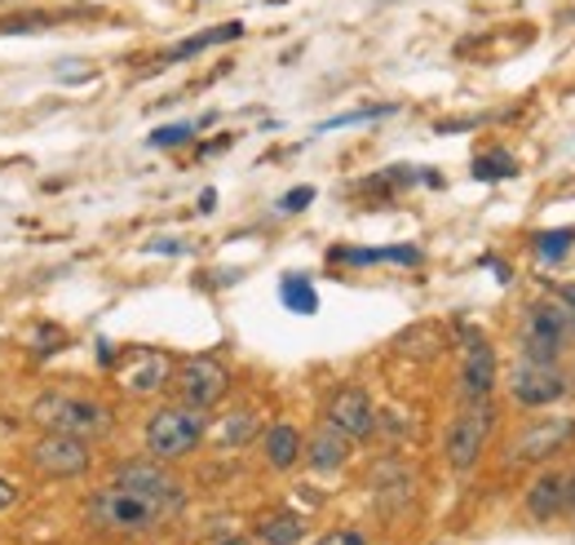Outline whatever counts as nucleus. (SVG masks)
<instances>
[{"label": "nucleus", "mask_w": 575, "mask_h": 545, "mask_svg": "<svg viewBox=\"0 0 575 545\" xmlns=\"http://www.w3.org/2000/svg\"><path fill=\"white\" fill-rule=\"evenodd\" d=\"M186 506V488L160 484V488H142V484H107L89 497L84 506V524L107 533V537H147L155 528H164L173 515H182Z\"/></svg>", "instance_id": "f257e3e1"}, {"label": "nucleus", "mask_w": 575, "mask_h": 545, "mask_svg": "<svg viewBox=\"0 0 575 545\" xmlns=\"http://www.w3.org/2000/svg\"><path fill=\"white\" fill-rule=\"evenodd\" d=\"M31 422H36L40 431L71 435V440H84V444H102V440L115 435V413H111L102 400L67 395V391H44V395L31 404Z\"/></svg>", "instance_id": "f03ea898"}, {"label": "nucleus", "mask_w": 575, "mask_h": 545, "mask_svg": "<svg viewBox=\"0 0 575 545\" xmlns=\"http://www.w3.org/2000/svg\"><path fill=\"white\" fill-rule=\"evenodd\" d=\"M209 435V413H195L186 404H169V408H155L147 417V453L155 462H182L186 453H195Z\"/></svg>", "instance_id": "7ed1b4c3"}, {"label": "nucleus", "mask_w": 575, "mask_h": 545, "mask_svg": "<svg viewBox=\"0 0 575 545\" xmlns=\"http://www.w3.org/2000/svg\"><path fill=\"white\" fill-rule=\"evenodd\" d=\"M518 337H523V360H532V364H558L563 346L575 337V324L554 297H541V302H532L523 311Z\"/></svg>", "instance_id": "20e7f679"}, {"label": "nucleus", "mask_w": 575, "mask_h": 545, "mask_svg": "<svg viewBox=\"0 0 575 545\" xmlns=\"http://www.w3.org/2000/svg\"><path fill=\"white\" fill-rule=\"evenodd\" d=\"M173 391H178V404L195 413H213L231 395V369L218 355H191L173 369Z\"/></svg>", "instance_id": "39448f33"}, {"label": "nucleus", "mask_w": 575, "mask_h": 545, "mask_svg": "<svg viewBox=\"0 0 575 545\" xmlns=\"http://www.w3.org/2000/svg\"><path fill=\"white\" fill-rule=\"evenodd\" d=\"M492 422H496V408H492V404H465V408L452 417V426H447V435H443V457H447V466H452L456 475H470V471L478 466L483 444H487V435H492Z\"/></svg>", "instance_id": "423d86ee"}, {"label": "nucleus", "mask_w": 575, "mask_h": 545, "mask_svg": "<svg viewBox=\"0 0 575 545\" xmlns=\"http://www.w3.org/2000/svg\"><path fill=\"white\" fill-rule=\"evenodd\" d=\"M27 462L44 480H80V475L93 471V444L40 431V440H31V448H27Z\"/></svg>", "instance_id": "0eeeda50"}, {"label": "nucleus", "mask_w": 575, "mask_h": 545, "mask_svg": "<svg viewBox=\"0 0 575 545\" xmlns=\"http://www.w3.org/2000/svg\"><path fill=\"white\" fill-rule=\"evenodd\" d=\"M567 391H572V382H567V373L558 364H532V360H523L510 373V400L518 408H549V404L567 400Z\"/></svg>", "instance_id": "6e6552de"}, {"label": "nucleus", "mask_w": 575, "mask_h": 545, "mask_svg": "<svg viewBox=\"0 0 575 545\" xmlns=\"http://www.w3.org/2000/svg\"><path fill=\"white\" fill-rule=\"evenodd\" d=\"M492 391H496V351L474 329H465V355H461L456 395H461V404H492Z\"/></svg>", "instance_id": "1a4fd4ad"}, {"label": "nucleus", "mask_w": 575, "mask_h": 545, "mask_svg": "<svg viewBox=\"0 0 575 545\" xmlns=\"http://www.w3.org/2000/svg\"><path fill=\"white\" fill-rule=\"evenodd\" d=\"M323 417H327L341 435H350L354 444L376 435V408H372V400H367V391H363V386H341V391H332V400H327V413H323Z\"/></svg>", "instance_id": "9d476101"}, {"label": "nucleus", "mask_w": 575, "mask_h": 545, "mask_svg": "<svg viewBox=\"0 0 575 545\" xmlns=\"http://www.w3.org/2000/svg\"><path fill=\"white\" fill-rule=\"evenodd\" d=\"M567 440H575V417H563V422H536V426H527V431L510 444V466L549 462Z\"/></svg>", "instance_id": "9b49d317"}, {"label": "nucleus", "mask_w": 575, "mask_h": 545, "mask_svg": "<svg viewBox=\"0 0 575 545\" xmlns=\"http://www.w3.org/2000/svg\"><path fill=\"white\" fill-rule=\"evenodd\" d=\"M115 382L129 395H155V391H164L173 382V360L160 355V351H138L115 369Z\"/></svg>", "instance_id": "f8f14e48"}, {"label": "nucleus", "mask_w": 575, "mask_h": 545, "mask_svg": "<svg viewBox=\"0 0 575 545\" xmlns=\"http://www.w3.org/2000/svg\"><path fill=\"white\" fill-rule=\"evenodd\" d=\"M350 448H354V440L350 435H341L327 417L314 426V435L301 444V453H305V466L310 471H319V475H336L345 462H350Z\"/></svg>", "instance_id": "ddd939ff"}, {"label": "nucleus", "mask_w": 575, "mask_h": 545, "mask_svg": "<svg viewBox=\"0 0 575 545\" xmlns=\"http://www.w3.org/2000/svg\"><path fill=\"white\" fill-rule=\"evenodd\" d=\"M327 262L336 266H381V262H390V266H416L421 262V249L416 244H381V249H350V244H341V249H332L327 253Z\"/></svg>", "instance_id": "4468645a"}, {"label": "nucleus", "mask_w": 575, "mask_h": 545, "mask_svg": "<svg viewBox=\"0 0 575 545\" xmlns=\"http://www.w3.org/2000/svg\"><path fill=\"white\" fill-rule=\"evenodd\" d=\"M563 511H567V475L545 471V475L527 488V515L541 519V524H549V519H558Z\"/></svg>", "instance_id": "2eb2a0df"}, {"label": "nucleus", "mask_w": 575, "mask_h": 545, "mask_svg": "<svg viewBox=\"0 0 575 545\" xmlns=\"http://www.w3.org/2000/svg\"><path fill=\"white\" fill-rule=\"evenodd\" d=\"M262 444H266V462H271V471H292V466L301 462V431H296L292 422H275V426H266Z\"/></svg>", "instance_id": "dca6fc26"}, {"label": "nucleus", "mask_w": 575, "mask_h": 545, "mask_svg": "<svg viewBox=\"0 0 575 545\" xmlns=\"http://www.w3.org/2000/svg\"><path fill=\"white\" fill-rule=\"evenodd\" d=\"M240 36H244V22H222V27H209V31L191 36V40L173 44L164 58H169V62H182V58H195V53H204V49H213V44H231V40H240Z\"/></svg>", "instance_id": "f3484780"}, {"label": "nucleus", "mask_w": 575, "mask_h": 545, "mask_svg": "<svg viewBox=\"0 0 575 545\" xmlns=\"http://www.w3.org/2000/svg\"><path fill=\"white\" fill-rule=\"evenodd\" d=\"M258 537L266 545H301L305 524H301L292 511H275V515H266V519L258 524Z\"/></svg>", "instance_id": "a211bd4d"}, {"label": "nucleus", "mask_w": 575, "mask_h": 545, "mask_svg": "<svg viewBox=\"0 0 575 545\" xmlns=\"http://www.w3.org/2000/svg\"><path fill=\"white\" fill-rule=\"evenodd\" d=\"M67 13H53V9H18V13H4L0 18V36H31V31H49L53 22H62Z\"/></svg>", "instance_id": "6ab92c4d"}, {"label": "nucleus", "mask_w": 575, "mask_h": 545, "mask_svg": "<svg viewBox=\"0 0 575 545\" xmlns=\"http://www.w3.org/2000/svg\"><path fill=\"white\" fill-rule=\"evenodd\" d=\"M280 302H284L292 315H314V311H319V293H314V284H310L305 275H284Z\"/></svg>", "instance_id": "aec40b11"}, {"label": "nucleus", "mask_w": 575, "mask_h": 545, "mask_svg": "<svg viewBox=\"0 0 575 545\" xmlns=\"http://www.w3.org/2000/svg\"><path fill=\"white\" fill-rule=\"evenodd\" d=\"M572 244H575L572 226H563V231H541V235L532 240V249H536L541 262H563V258L572 253Z\"/></svg>", "instance_id": "412c9836"}, {"label": "nucleus", "mask_w": 575, "mask_h": 545, "mask_svg": "<svg viewBox=\"0 0 575 545\" xmlns=\"http://www.w3.org/2000/svg\"><path fill=\"white\" fill-rule=\"evenodd\" d=\"M218 440H222L226 448H240V444H249V440H258V413H231V417L222 422V431H218Z\"/></svg>", "instance_id": "4be33fe9"}, {"label": "nucleus", "mask_w": 575, "mask_h": 545, "mask_svg": "<svg viewBox=\"0 0 575 545\" xmlns=\"http://www.w3.org/2000/svg\"><path fill=\"white\" fill-rule=\"evenodd\" d=\"M514 173H518V164H514L510 151H492V155H478L474 160V178H483V182H505Z\"/></svg>", "instance_id": "5701e85b"}, {"label": "nucleus", "mask_w": 575, "mask_h": 545, "mask_svg": "<svg viewBox=\"0 0 575 545\" xmlns=\"http://www.w3.org/2000/svg\"><path fill=\"white\" fill-rule=\"evenodd\" d=\"M381 115H394V107H390V102H381V107H359V111L332 115V120H323V124H319V133H332V129H350V124H367V120H381Z\"/></svg>", "instance_id": "b1692460"}, {"label": "nucleus", "mask_w": 575, "mask_h": 545, "mask_svg": "<svg viewBox=\"0 0 575 545\" xmlns=\"http://www.w3.org/2000/svg\"><path fill=\"white\" fill-rule=\"evenodd\" d=\"M191 138H195V124H186V120H182V124H164V129H155L147 142L169 151V147H182V142H191Z\"/></svg>", "instance_id": "393cba45"}, {"label": "nucleus", "mask_w": 575, "mask_h": 545, "mask_svg": "<svg viewBox=\"0 0 575 545\" xmlns=\"http://www.w3.org/2000/svg\"><path fill=\"white\" fill-rule=\"evenodd\" d=\"M314 204V186H292L284 200H280V213H301Z\"/></svg>", "instance_id": "a878e982"}, {"label": "nucleus", "mask_w": 575, "mask_h": 545, "mask_svg": "<svg viewBox=\"0 0 575 545\" xmlns=\"http://www.w3.org/2000/svg\"><path fill=\"white\" fill-rule=\"evenodd\" d=\"M314 545H367V537L359 528H336V533H323Z\"/></svg>", "instance_id": "bb28decb"}, {"label": "nucleus", "mask_w": 575, "mask_h": 545, "mask_svg": "<svg viewBox=\"0 0 575 545\" xmlns=\"http://www.w3.org/2000/svg\"><path fill=\"white\" fill-rule=\"evenodd\" d=\"M549 297H554V302H558V306H563L567 315H572V324H575V284H558V289H554Z\"/></svg>", "instance_id": "cd10ccee"}, {"label": "nucleus", "mask_w": 575, "mask_h": 545, "mask_svg": "<svg viewBox=\"0 0 575 545\" xmlns=\"http://www.w3.org/2000/svg\"><path fill=\"white\" fill-rule=\"evenodd\" d=\"M13 506H18V488H13L9 480H0V515L13 511Z\"/></svg>", "instance_id": "c85d7f7f"}, {"label": "nucleus", "mask_w": 575, "mask_h": 545, "mask_svg": "<svg viewBox=\"0 0 575 545\" xmlns=\"http://www.w3.org/2000/svg\"><path fill=\"white\" fill-rule=\"evenodd\" d=\"M213 204H218V191H204V195H200V209L213 213Z\"/></svg>", "instance_id": "c756f323"}, {"label": "nucleus", "mask_w": 575, "mask_h": 545, "mask_svg": "<svg viewBox=\"0 0 575 545\" xmlns=\"http://www.w3.org/2000/svg\"><path fill=\"white\" fill-rule=\"evenodd\" d=\"M567 511H572V515H575V475H572V480H567Z\"/></svg>", "instance_id": "7c9ffc66"}, {"label": "nucleus", "mask_w": 575, "mask_h": 545, "mask_svg": "<svg viewBox=\"0 0 575 545\" xmlns=\"http://www.w3.org/2000/svg\"><path fill=\"white\" fill-rule=\"evenodd\" d=\"M213 545H249L244 537H222V542H213Z\"/></svg>", "instance_id": "2f4dec72"}]
</instances>
